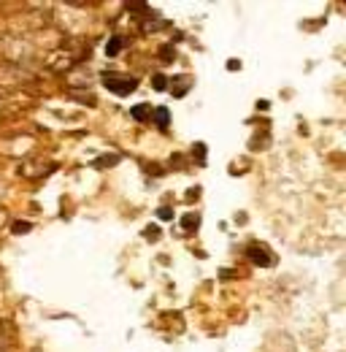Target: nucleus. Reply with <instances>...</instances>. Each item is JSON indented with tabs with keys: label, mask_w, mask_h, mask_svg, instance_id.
Returning <instances> with one entry per match:
<instances>
[{
	"label": "nucleus",
	"mask_w": 346,
	"mask_h": 352,
	"mask_svg": "<svg viewBox=\"0 0 346 352\" xmlns=\"http://www.w3.org/2000/svg\"><path fill=\"white\" fill-rule=\"evenodd\" d=\"M160 57H165L163 63H171V57H173V49H171V46H163V49H160Z\"/></svg>",
	"instance_id": "0eeeda50"
},
{
	"label": "nucleus",
	"mask_w": 346,
	"mask_h": 352,
	"mask_svg": "<svg viewBox=\"0 0 346 352\" xmlns=\"http://www.w3.org/2000/svg\"><path fill=\"white\" fill-rule=\"evenodd\" d=\"M122 46H125V41H122V38H111V41H108V46H106L108 57H117V54L122 52Z\"/></svg>",
	"instance_id": "39448f33"
},
{
	"label": "nucleus",
	"mask_w": 346,
	"mask_h": 352,
	"mask_svg": "<svg viewBox=\"0 0 346 352\" xmlns=\"http://www.w3.org/2000/svg\"><path fill=\"white\" fill-rule=\"evenodd\" d=\"M157 236H160V230H157V228H146V239H152V241H154Z\"/></svg>",
	"instance_id": "1a4fd4ad"
},
{
	"label": "nucleus",
	"mask_w": 346,
	"mask_h": 352,
	"mask_svg": "<svg viewBox=\"0 0 346 352\" xmlns=\"http://www.w3.org/2000/svg\"><path fill=\"white\" fill-rule=\"evenodd\" d=\"M103 85L111 89V92H117V95H130L132 89L138 87V82L132 76H119V74H106L103 76Z\"/></svg>",
	"instance_id": "f257e3e1"
},
{
	"label": "nucleus",
	"mask_w": 346,
	"mask_h": 352,
	"mask_svg": "<svg viewBox=\"0 0 346 352\" xmlns=\"http://www.w3.org/2000/svg\"><path fill=\"white\" fill-rule=\"evenodd\" d=\"M154 89H165V76H154Z\"/></svg>",
	"instance_id": "9d476101"
},
{
	"label": "nucleus",
	"mask_w": 346,
	"mask_h": 352,
	"mask_svg": "<svg viewBox=\"0 0 346 352\" xmlns=\"http://www.w3.org/2000/svg\"><path fill=\"white\" fill-rule=\"evenodd\" d=\"M171 217H173V212L168 206H163V209H160V220H171Z\"/></svg>",
	"instance_id": "6e6552de"
},
{
	"label": "nucleus",
	"mask_w": 346,
	"mask_h": 352,
	"mask_svg": "<svg viewBox=\"0 0 346 352\" xmlns=\"http://www.w3.org/2000/svg\"><path fill=\"white\" fill-rule=\"evenodd\" d=\"M181 225H184L187 230H192V228H198V225H200V217H198V214H187V217L181 220Z\"/></svg>",
	"instance_id": "423d86ee"
},
{
	"label": "nucleus",
	"mask_w": 346,
	"mask_h": 352,
	"mask_svg": "<svg viewBox=\"0 0 346 352\" xmlns=\"http://www.w3.org/2000/svg\"><path fill=\"white\" fill-rule=\"evenodd\" d=\"M130 114H132V120H146V117L152 114V106H149V103H143V106H135Z\"/></svg>",
	"instance_id": "20e7f679"
},
{
	"label": "nucleus",
	"mask_w": 346,
	"mask_h": 352,
	"mask_svg": "<svg viewBox=\"0 0 346 352\" xmlns=\"http://www.w3.org/2000/svg\"><path fill=\"white\" fill-rule=\"evenodd\" d=\"M246 255L252 258V263H257V265H273L270 250H268V247H262V244H252V247L246 250Z\"/></svg>",
	"instance_id": "f03ea898"
},
{
	"label": "nucleus",
	"mask_w": 346,
	"mask_h": 352,
	"mask_svg": "<svg viewBox=\"0 0 346 352\" xmlns=\"http://www.w3.org/2000/svg\"><path fill=\"white\" fill-rule=\"evenodd\" d=\"M154 120H157V125L165 131V128L171 125V114H168V109H157V111H154Z\"/></svg>",
	"instance_id": "7ed1b4c3"
}]
</instances>
